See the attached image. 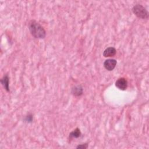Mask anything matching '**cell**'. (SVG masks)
Masks as SVG:
<instances>
[{"label":"cell","instance_id":"cell-1","mask_svg":"<svg viewBox=\"0 0 149 149\" xmlns=\"http://www.w3.org/2000/svg\"><path fill=\"white\" fill-rule=\"evenodd\" d=\"M29 29L31 34L36 38L43 39L45 37V30L44 27L36 20H33L29 22Z\"/></svg>","mask_w":149,"mask_h":149},{"label":"cell","instance_id":"cell-2","mask_svg":"<svg viewBox=\"0 0 149 149\" xmlns=\"http://www.w3.org/2000/svg\"><path fill=\"white\" fill-rule=\"evenodd\" d=\"M133 13L139 18L141 19H148V12L147 10L141 5L137 4L132 8Z\"/></svg>","mask_w":149,"mask_h":149},{"label":"cell","instance_id":"cell-3","mask_svg":"<svg viewBox=\"0 0 149 149\" xmlns=\"http://www.w3.org/2000/svg\"><path fill=\"white\" fill-rule=\"evenodd\" d=\"M117 62L114 59H108L104 62V68L108 71H111L114 69L116 65Z\"/></svg>","mask_w":149,"mask_h":149},{"label":"cell","instance_id":"cell-4","mask_svg":"<svg viewBox=\"0 0 149 149\" xmlns=\"http://www.w3.org/2000/svg\"><path fill=\"white\" fill-rule=\"evenodd\" d=\"M115 86L119 90H125L127 87V81L126 79L123 77H120L116 81Z\"/></svg>","mask_w":149,"mask_h":149},{"label":"cell","instance_id":"cell-5","mask_svg":"<svg viewBox=\"0 0 149 149\" xmlns=\"http://www.w3.org/2000/svg\"><path fill=\"white\" fill-rule=\"evenodd\" d=\"M116 53V50L114 47H108L103 52V56L104 57H112L114 56Z\"/></svg>","mask_w":149,"mask_h":149},{"label":"cell","instance_id":"cell-6","mask_svg":"<svg viewBox=\"0 0 149 149\" xmlns=\"http://www.w3.org/2000/svg\"><path fill=\"white\" fill-rule=\"evenodd\" d=\"M71 93L74 96H76V97L80 96L83 94V87L80 85L76 86L72 88Z\"/></svg>","mask_w":149,"mask_h":149},{"label":"cell","instance_id":"cell-7","mask_svg":"<svg viewBox=\"0 0 149 149\" xmlns=\"http://www.w3.org/2000/svg\"><path fill=\"white\" fill-rule=\"evenodd\" d=\"M1 83L4 88L8 91L9 92V78L8 74H5L3 76V77L1 79Z\"/></svg>","mask_w":149,"mask_h":149},{"label":"cell","instance_id":"cell-8","mask_svg":"<svg viewBox=\"0 0 149 149\" xmlns=\"http://www.w3.org/2000/svg\"><path fill=\"white\" fill-rule=\"evenodd\" d=\"M81 134V133L80 132V129L77 127L69 133V137L70 139H76V138H79V137H80Z\"/></svg>","mask_w":149,"mask_h":149},{"label":"cell","instance_id":"cell-9","mask_svg":"<svg viewBox=\"0 0 149 149\" xmlns=\"http://www.w3.org/2000/svg\"><path fill=\"white\" fill-rule=\"evenodd\" d=\"M33 120V116L31 114H29L24 118V121L27 123H31Z\"/></svg>","mask_w":149,"mask_h":149},{"label":"cell","instance_id":"cell-10","mask_svg":"<svg viewBox=\"0 0 149 149\" xmlns=\"http://www.w3.org/2000/svg\"><path fill=\"white\" fill-rule=\"evenodd\" d=\"M88 148V144L87 143H84L83 144H79L77 147L76 148L77 149H86Z\"/></svg>","mask_w":149,"mask_h":149}]
</instances>
